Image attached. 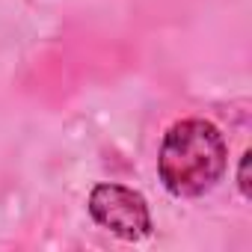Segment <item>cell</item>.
<instances>
[{
	"instance_id": "1",
	"label": "cell",
	"mask_w": 252,
	"mask_h": 252,
	"mask_svg": "<svg viewBox=\"0 0 252 252\" xmlns=\"http://www.w3.org/2000/svg\"><path fill=\"white\" fill-rule=\"evenodd\" d=\"M228 149L220 128L208 119H181L163 134L158 175L178 199L208 193L225 172Z\"/></svg>"
},
{
	"instance_id": "2",
	"label": "cell",
	"mask_w": 252,
	"mask_h": 252,
	"mask_svg": "<svg viewBox=\"0 0 252 252\" xmlns=\"http://www.w3.org/2000/svg\"><path fill=\"white\" fill-rule=\"evenodd\" d=\"M92 220L122 240H143L152 234V214L143 193L125 184H95L89 193Z\"/></svg>"
},
{
	"instance_id": "3",
	"label": "cell",
	"mask_w": 252,
	"mask_h": 252,
	"mask_svg": "<svg viewBox=\"0 0 252 252\" xmlns=\"http://www.w3.org/2000/svg\"><path fill=\"white\" fill-rule=\"evenodd\" d=\"M249 163H252V152H243V155H240V163H237V187H240V196H243V199H252Z\"/></svg>"
}]
</instances>
